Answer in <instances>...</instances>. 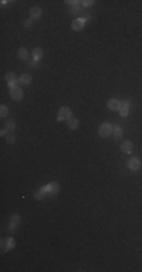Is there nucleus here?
<instances>
[{
	"label": "nucleus",
	"mask_w": 142,
	"mask_h": 272,
	"mask_svg": "<svg viewBox=\"0 0 142 272\" xmlns=\"http://www.w3.org/2000/svg\"><path fill=\"white\" fill-rule=\"evenodd\" d=\"M107 107H109L110 110H119V107H121V101H119L118 98H110V100H109V103H107Z\"/></svg>",
	"instance_id": "obj_6"
},
{
	"label": "nucleus",
	"mask_w": 142,
	"mask_h": 272,
	"mask_svg": "<svg viewBox=\"0 0 142 272\" xmlns=\"http://www.w3.org/2000/svg\"><path fill=\"white\" fill-rule=\"evenodd\" d=\"M9 94H11V98H12V100H17V101H18V100H21V98H23V89H21V88H18V86L12 88Z\"/></svg>",
	"instance_id": "obj_4"
},
{
	"label": "nucleus",
	"mask_w": 142,
	"mask_h": 272,
	"mask_svg": "<svg viewBox=\"0 0 142 272\" xmlns=\"http://www.w3.org/2000/svg\"><path fill=\"white\" fill-rule=\"evenodd\" d=\"M112 134H113L115 141H119L122 138V128L121 127H112Z\"/></svg>",
	"instance_id": "obj_10"
},
{
	"label": "nucleus",
	"mask_w": 142,
	"mask_h": 272,
	"mask_svg": "<svg viewBox=\"0 0 142 272\" xmlns=\"http://www.w3.org/2000/svg\"><path fill=\"white\" fill-rule=\"evenodd\" d=\"M29 14H30V18H32V20H36V18L41 17V9L36 8V6H33V8H30Z\"/></svg>",
	"instance_id": "obj_11"
},
{
	"label": "nucleus",
	"mask_w": 142,
	"mask_h": 272,
	"mask_svg": "<svg viewBox=\"0 0 142 272\" xmlns=\"http://www.w3.org/2000/svg\"><path fill=\"white\" fill-rule=\"evenodd\" d=\"M82 5L88 8V6H92V5H94V2H92V0H86V2H82Z\"/></svg>",
	"instance_id": "obj_20"
},
{
	"label": "nucleus",
	"mask_w": 142,
	"mask_h": 272,
	"mask_svg": "<svg viewBox=\"0 0 142 272\" xmlns=\"http://www.w3.org/2000/svg\"><path fill=\"white\" fill-rule=\"evenodd\" d=\"M118 112H119V115H121V116H127L130 110H128L127 107H119V110H118Z\"/></svg>",
	"instance_id": "obj_17"
},
{
	"label": "nucleus",
	"mask_w": 142,
	"mask_h": 272,
	"mask_svg": "<svg viewBox=\"0 0 142 272\" xmlns=\"http://www.w3.org/2000/svg\"><path fill=\"white\" fill-rule=\"evenodd\" d=\"M127 166H128L130 171H139L140 169V160L137 157H133V159H130L127 162Z\"/></svg>",
	"instance_id": "obj_3"
},
{
	"label": "nucleus",
	"mask_w": 142,
	"mask_h": 272,
	"mask_svg": "<svg viewBox=\"0 0 142 272\" xmlns=\"http://www.w3.org/2000/svg\"><path fill=\"white\" fill-rule=\"evenodd\" d=\"M30 24H32V20H26V21H24V26H26V27H30Z\"/></svg>",
	"instance_id": "obj_24"
},
{
	"label": "nucleus",
	"mask_w": 142,
	"mask_h": 272,
	"mask_svg": "<svg viewBox=\"0 0 142 272\" xmlns=\"http://www.w3.org/2000/svg\"><path fill=\"white\" fill-rule=\"evenodd\" d=\"M64 119H71V109L67 106H62L58 112V121H64Z\"/></svg>",
	"instance_id": "obj_1"
},
{
	"label": "nucleus",
	"mask_w": 142,
	"mask_h": 272,
	"mask_svg": "<svg viewBox=\"0 0 142 272\" xmlns=\"http://www.w3.org/2000/svg\"><path fill=\"white\" fill-rule=\"evenodd\" d=\"M6 80H8V85H9L11 89L17 86V82H18V80L15 79V76H14L12 73H8V74H6Z\"/></svg>",
	"instance_id": "obj_9"
},
{
	"label": "nucleus",
	"mask_w": 142,
	"mask_h": 272,
	"mask_svg": "<svg viewBox=\"0 0 142 272\" xmlns=\"http://www.w3.org/2000/svg\"><path fill=\"white\" fill-rule=\"evenodd\" d=\"M83 26H85V20H83V18H76V20L73 21V24H71V27H73L74 32H80V30L83 29Z\"/></svg>",
	"instance_id": "obj_5"
},
{
	"label": "nucleus",
	"mask_w": 142,
	"mask_h": 272,
	"mask_svg": "<svg viewBox=\"0 0 142 272\" xmlns=\"http://www.w3.org/2000/svg\"><path fill=\"white\" fill-rule=\"evenodd\" d=\"M0 115H2V116H6V115H8V107H6L5 104L0 107Z\"/></svg>",
	"instance_id": "obj_19"
},
{
	"label": "nucleus",
	"mask_w": 142,
	"mask_h": 272,
	"mask_svg": "<svg viewBox=\"0 0 142 272\" xmlns=\"http://www.w3.org/2000/svg\"><path fill=\"white\" fill-rule=\"evenodd\" d=\"M121 151L125 153V154H130V153L133 151V144H131L130 141H124V142L121 144Z\"/></svg>",
	"instance_id": "obj_7"
},
{
	"label": "nucleus",
	"mask_w": 142,
	"mask_h": 272,
	"mask_svg": "<svg viewBox=\"0 0 142 272\" xmlns=\"http://www.w3.org/2000/svg\"><path fill=\"white\" fill-rule=\"evenodd\" d=\"M18 219H20L18 215H14V216H12V222H18Z\"/></svg>",
	"instance_id": "obj_25"
},
{
	"label": "nucleus",
	"mask_w": 142,
	"mask_h": 272,
	"mask_svg": "<svg viewBox=\"0 0 142 272\" xmlns=\"http://www.w3.org/2000/svg\"><path fill=\"white\" fill-rule=\"evenodd\" d=\"M46 194H47V189L43 188V189H39V191L35 194V198H36V200H43V198L46 197Z\"/></svg>",
	"instance_id": "obj_16"
},
{
	"label": "nucleus",
	"mask_w": 142,
	"mask_h": 272,
	"mask_svg": "<svg viewBox=\"0 0 142 272\" xmlns=\"http://www.w3.org/2000/svg\"><path fill=\"white\" fill-rule=\"evenodd\" d=\"M8 142H9V144H14V142H15V138H14L12 134H9V136H8Z\"/></svg>",
	"instance_id": "obj_22"
},
{
	"label": "nucleus",
	"mask_w": 142,
	"mask_h": 272,
	"mask_svg": "<svg viewBox=\"0 0 142 272\" xmlns=\"http://www.w3.org/2000/svg\"><path fill=\"white\" fill-rule=\"evenodd\" d=\"M71 11H73V12H74V14H77V12H79V11H80V6H79V5H74V6H73V9H71Z\"/></svg>",
	"instance_id": "obj_21"
},
{
	"label": "nucleus",
	"mask_w": 142,
	"mask_h": 272,
	"mask_svg": "<svg viewBox=\"0 0 142 272\" xmlns=\"http://www.w3.org/2000/svg\"><path fill=\"white\" fill-rule=\"evenodd\" d=\"M43 55H44V52H43V49H41V47H35V49H33V61L41 59V58H43Z\"/></svg>",
	"instance_id": "obj_13"
},
{
	"label": "nucleus",
	"mask_w": 142,
	"mask_h": 272,
	"mask_svg": "<svg viewBox=\"0 0 142 272\" xmlns=\"http://www.w3.org/2000/svg\"><path fill=\"white\" fill-rule=\"evenodd\" d=\"M18 56H20V59L27 61V59H29V50H27V49H24V47H21V49L18 50Z\"/></svg>",
	"instance_id": "obj_12"
},
{
	"label": "nucleus",
	"mask_w": 142,
	"mask_h": 272,
	"mask_svg": "<svg viewBox=\"0 0 142 272\" xmlns=\"http://www.w3.org/2000/svg\"><path fill=\"white\" fill-rule=\"evenodd\" d=\"M112 133V125L107 124V122H103L100 127H98V134L101 136V138H107V136H110Z\"/></svg>",
	"instance_id": "obj_2"
},
{
	"label": "nucleus",
	"mask_w": 142,
	"mask_h": 272,
	"mask_svg": "<svg viewBox=\"0 0 142 272\" xmlns=\"http://www.w3.org/2000/svg\"><path fill=\"white\" fill-rule=\"evenodd\" d=\"M14 127H15V121H14V119H9V121L6 122V128H8V130H14Z\"/></svg>",
	"instance_id": "obj_18"
},
{
	"label": "nucleus",
	"mask_w": 142,
	"mask_h": 272,
	"mask_svg": "<svg viewBox=\"0 0 142 272\" xmlns=\"http://www.w3.org/2000/svg\"><path fill=\"white\" fill-rule=\"evenodd\" d=\"M46 189H47V194L49 195H55V194H58V191H59V185L58 183H49L47 186H46Z\"/></svg>",
	"instance_id": "obj_8"
},
{
	"label": "nucleus",
	"mask_w": 142,
	"mask_h": 272,
	"mask_svg": "<svg viewBox=\"0 0 142 272\" xmlns=\"http://www.w3.org/2000/svg\"><path fill=\"white\" fill-rule=\"evenodd\" d=\"M32 82V77L29 76V74H23L20 79H18V83H21V85H29Z\"/></svg>",
	"instance_id": "obj_14"
},
{
	"label": "nucleus",
	"mask_w": 142,
	"mask_h": 272,
	"mask_svg": "<svg viewBox=\"0 0 142 272\" xmlns=\"http://www.w3.org/2000/svg\"><path fill=\"white\" fill-rule=\"evenodd\" d=\"M121 107H127V109H128V107H130V103H128V101H121Z\"/></svg>",
	"instance_id": "obj_23"
},
{
	"label": "nucleus",
	"mask_w": 142,
	"mask_h": 272,
	"mask_svg": "<svg viewBox=\"0 0 142 272\" xmlns=\"http://www.w3.org/2000/svg\"><path fill=\"white\" fill-rule=\"evenodd\" d=\"M68 127H70L71 130H76V128L79 127V119H76V118L68 119Z\"/></svg>",
	"instance_id": "obj_15"
},
{
	"label": "nucleus",
	"mask_w": 142,
	"mask_h": 272,
	"mask_svg": "<svg viewBox=\"0 0 142 272\" xmlns=\"http://www.w3.org/2000/svg\"><path fill=\"white\" fill-rule=\"evenodd\" d=\"M6 131H8V128H2V131H0V134H2V136H5V134H6Z\"/></svg>",
	"instance_id": "obj_26"
}]
</instances>
